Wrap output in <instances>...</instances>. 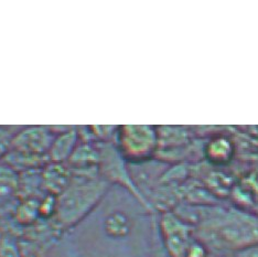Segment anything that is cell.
<instances>
[{
  "label": "cell",
  "mask_w": 258,
  "mask_h": 257,
  "mask_svg": "<svg viewBox=\"0 0 258 257\" xmlns=\"http://www.w3.org/2000/svg\"><path fill=\"white\" fill-rule=\"evenodd\" d=\"M71 183L56 197L55 212L52 218L62 230L73 229L83 221L106 194L107 181L91 174L73 173Z\"/></svg>",
  "instance_id": "6da1fadb"
},
{
  "label": "cell",
  "mask_w": 258,
  "mask_h": 257,
  "mask_svg": "<svg viewBox=\"0 0 258 257\" xmlns=\"http://www.w3.org/2000/svg\"><path fill=\"white\" fill-rule=\"evenodd\" d=\"M55 135L56 132L53 127H21L13 140L10 150L30 158L50 162L48 155Z\"/></svg>",
  "instance_id": "7a4b0ae2"
},
{
  "label": "cell",
  "mask_w": 258,
  "mask_h": 257,
  "mask_svg": "<svg viewBox=\"0 0 258 257\" xmlns=\"http://www.w3.org/2000/svg\"><path fill=\"white\" fill-rule=\"evenodd\" d=\"M121 155L133 161H143L154 153L158 133L151 126H124L118 132Z\"/></svg>",
  "instance_id": "3957f363"
},
{
  "label": "cell",
  "mask_w": 258,
  "mask_h": 257,
  "mask_svg": "<svg viewBox=\"0 0 258 257\" xmlns=\"http://www.w3.org/2000/svg\"><path fill=\"white\" fill-rule=\"evenodd\" d=\"M55 132L56 135L48 155L49 160L54 163H67L80 143L78 128L67 126Z\"/></svg>",
  "instance_id": "277c9868"
},
{
  "label": "cell",
  "mask_w": 258,
  "mask_h": 257,
  "mask_svg": "<svg viewBox=\"0 0 258 257\" xmlns=\"http://www.w3.org/2000/svg\"><path fill=\"white\" fill-rule=\"evenodd\" d=\"M73 174L67 163L49 162L42 168V184L49 194L57 197L71 183Z\"/></svg>",
  "instance_id": "5b68a950"
},
{
  "label": "cell",
  "mask_w": 258,
  "mask_h": 257,
  "mask_svg": "<svg viewBox=\"0 0 258 257\" xmlns=\"http://www.w3.org/2000/svg\"><path fill=\"white\" fill-rule=\"evenodd\" d=\"M19 195V173L0 163V210L13 202Z\"/></svg>",
  "instance_id": "8992f818"
},
{
  "label": "cell",
  "mask_w": 258,
  "mask_h": 257,
  "mask_svg": "<svg viewBox=\"0 0 258 257\" xmlns=\"http://www.w3.org/2000/svg\"><path fill=\"white\" fill-rule=\"evenodd\" d=\"M21 127H0V160L7 155L10 150L11 144L17 133L20 131Z\"/></svg>",
  "instance_id": "52a82bcc"
},
{
  "label": "cell",
  "mask_w": 258,
  "mask_h": 257,
  "mask_svg": "<svg viewBox=\"0 0 258 257\" xmlns=\"http://www.w3.org/2000/svg\"><path fill=\"white\" fill-rule=\"evenodd\" d=\"M232 257H258V244L240 248Z\"/></svg>",
  "instance_id": "ba28073f"
}]
</instances>
